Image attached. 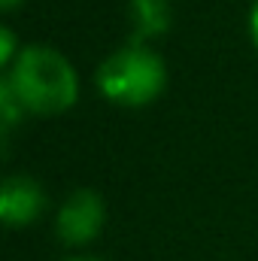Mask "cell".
<instances>
[{
	"label": "cell",
	"mask_w": 258,
	"mask_h": 261,
	"mask_svg": "<svg viewBox=\"0 0 258 261\" xmlns=\"http://www.w3.org/2000/svg\"><path fill=\"white\" fill-rule=\"evenodd\" d=\"M64 261H104V258H97V255H67Z\"/></svg>",
	"instance_id": "30bf717a"
},
{
	"label": "cell",
	"mask_w": 258,
	"mask_h": 261,
	"mask_svg": "<svg viewBox=\"0 0 258 261\" xmlns=\"http://www.w3.org/2000/svg\"><path fill=\"white\" fill-rule=\"evenodd\" d=\"M18 52H21V46H18L15 34H12L9 28H0V67H3V73L15 64Z\"/></svg>",
	"instance_id": "52a82bcc"
},
{
	"label": "cell",
	"mask_w": 258,
	"mask_h": 261,
	"mask_svg": "<svg viewBox=\"0 0 258 261\" xmlns=\"http://www.w3.org/2000/svg\"><path fill=\"white\" fill-rule=\"evenodd\" d=\"M3 79L18 94L31 116H61L79 100V73L55 46L31 43L21 46L15 64Z\"/></svg>",
	"instance_id": "6da1fadb"
},
{
	"label": "cell",
	"mask_w": 258,
	"mask_h": 261,
	"mask_svg": "<svg viewBox=\"0 0 258 261\" xmlns=\"http://www.w3.org/2000/svg\"><path fill=\"white\" fill-rule=\"evenodd\" d=\"M24 0H0V6H3V12H12L15 6H21Z\"/></svg>",
	"instance_id": "9c48e42d"
},
{
	"label": "cell",
	"mask_w": 258,
	"mask_h": 261,
	"mask_svg": "<svg viewBox=\"0 0 258 261\" xmlns=\"http://www.w3.org/2000/svg\"><path fill=\"white\" fill-rule=\"evenodd\" d=\"M49 206L46 189L24 173H12L0 186V219L6 228H28L43 219Z\"/></svg>",
	"instance_id": "277c9868"
},
{
	"label": "cell",
	"mask_w": 258,
	"mask_h": 261,
	"mask_svg": "<svg viewBox=\"0 0 258 261\" xmlns=\"http://www.w3.org/2000/svg\"><path fill=\"white\" fill-rule=\"evenodd\" d=\"M249 37L258 49V0H252V6H249Z\"/></svg>",
	"instance_id": "ba28073f"
},
{
	"label": "cell",
	"mask_w": 258,
	"mask_h": 261,
	"mask_svg": "<svg viewBox=\"0 0 258 261\" xmlns=\"http://www.w3.org/2000/svg\"><path fill=\"white\" fill-rule=\"evenodd\" d=\"M24 116H28V110L21 107L18 94L12 91V85L6 79H0V119H3V134H9Z\"/></svg>",
	"instance_id": "8992f818"
},
{
	"label": "cell",
	"mask_w": 258,
	"mask_h": 261,
	"mask_svg": "<svg viewBox=\"0 0 258 261\" xmlns=\"http://www.w3.org/2000/svg\"><path fill=\"white\" fill-rule=\"evenodd\" d=\"M107 222V203L94 189H76L64 197L55 213V234L70 249H82L94 243Z\"/></svg>",
	"instance_id": "3957f363"
},
{
	"label": "cell",
	"mask_w": 258,
	"mask_h": 261,
	"mask_svg": "<svg viewBox=\"0 0 258 261\" xmlns=\"http://www.w3.org/2000/svg\"><path fill=\"white\" fill-rule=\"evenodd\" d=\"M97 88L116 107H149L167 88V64L146 43H128L110 52L97 67Z\"/></svg>",
	"instance_id": "7a4b0ae2"
},
{
	"label": "cell",
	"mask_w": 258,
	"mask_h": 261,
	"mask_svg": "<svg viewBox=\"0 0 258 261\" xmlns=\"http://www.w3.org/2000/svg\"><path fill=\"white\" fill-rule=\"evenodd\" d=\"M131 43H149L170 31V0H131Z\"/></svg>",
	"instance_id": "5b68a950"
}]
</instances>
